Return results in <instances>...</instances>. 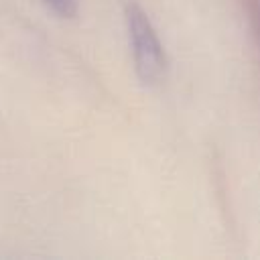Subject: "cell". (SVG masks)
<instances>
[{
	"mask_svg": "<svg viewBox=\"0 0 260 260\" xmlns=\"http://www.w3.org/2000/svg\"><path fill=\"white\" fill-rule=\"evenodd\" d=\"M126 35L132 53V63L138 79L144 85H160L169 73V57L158 39L148 14L140 6H126Z\"/></svg>",
	"mask_w": 260,
	"mask_h": 260,
	"instance_id": "cell-1",
	"label": "cell"
}]
</instances>
